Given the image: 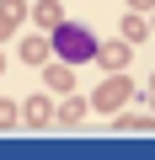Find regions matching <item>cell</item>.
<instances>
[{"label": "cell", "mask_w": 155, "mask_h": 160, "mask_svg": "<svg viewBox=\"0 0 155 160\" xmlns=\"http://www.w3.org/2000/svg\"><path fill=\"white\" fill-rule=\"evenodd\" d=\"M54 43H59V53H64V59H86V53L96 48L80 27H59V32H54Z\"/></svg>", "instance_id": "6da1fadb"}]
</instances>
